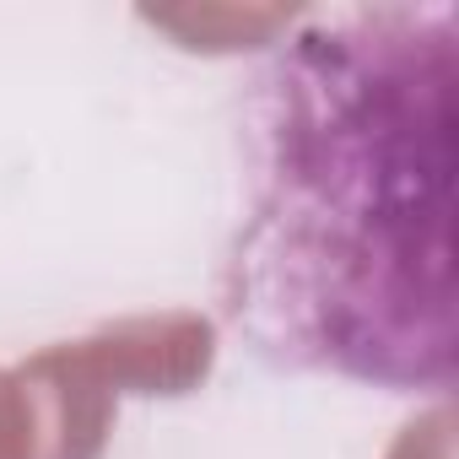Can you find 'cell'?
<instances>
[{"label":"cell","mask_w":459,"mask_h":459,"mask_svg":"<svg viewBox=\"0 0 459 459\" xmlns=\"http://www.w3.org/2000/svg\"><path fill=\"white\" fill-rule=\"evenodd\" d=\"M221 319L276 373L454 394L459 6H341L244 82Z\"/></svg>","instance_id":"6da1fadb"}]
</instances>
